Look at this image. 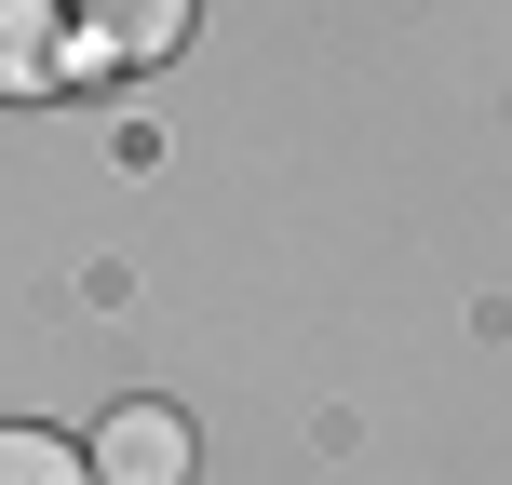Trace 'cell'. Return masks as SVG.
Here are the masks:
<instances>
[{
  "label": "cell",
  "mask_w": 512,
  "mask_h": 485,
  "mask_svg": "<svg viewBox=\"0 0 512 485\" xmlns=\"http://www.w3.org/2000/svg\"><path fill=\"white\" fill-rule=\"evenodd\" d=\"M203 0H68V68H162Z\"/></svg>",
  "instance_id": "1"
},
{
  "label": "cell",
  "mask_w": 512,
  "mask_h": 485,
  "mask_svg": "<svg viewBox=\"0 0 512 485\" xmlns=\"http://www.w3.org/2000/svg\"><path fill=\"white\" fill-rule=\"evenodd\" d=\"M95 485H189V418L176 405H108V432L81 445Z\"/></svg>",
  "instance_id": "2"
},
{
  "label": "cell",
  "mask_w": 512,
  "mask_h": 485,
  "mask_svg": "<svg viewBox=\"0 0 512 485\" xmlns=\"http://www.w3.org/2000/svg\"><path fill=\"white\" fill-rule=\"evenodd\" d=\"M68 81V14L54 0H0V95H54Z\"/></svg>",
  "instance_id": "3"
},
{
  "label": "cell",
  "mask_w": 512,
  "mask_h": 485,
  "mask_svg": "<svg viewBox=\"0 0 512 485\" xmlns=\"http://www.w3.org/2000/svg\"><path fill=\"white\" fill-rule=\"evenodd\" d=\"M0 485H95L81 472L68 432H27V418H0Z\"/></svg>",
  "instance_id": "4"
}]
</instances>
